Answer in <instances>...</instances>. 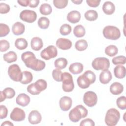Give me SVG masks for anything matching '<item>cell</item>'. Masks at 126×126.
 Segmentation results:
<instances>
[{
  "mask_svg": "<svg viewBox=\"0 0 126 126\" xmlns=\"http://www.w3.org/2000/svg\"><path fill=\"white\" fill-rule=\"evenodd\" d=\"M83 65L81 63L76 62L70 65L69 70L73 74H77L81 73L83 70Z\"/></svg>",
  "mask_w": 126,
  "mask_h": 126,
  "instance_id": "21",
  "label": "cell"
},
{
  "mask_svg": "<svg viewBox=\"0 0 126 126\" xmlns=\"http://www.w3.org/2000/svg\"><path fill=\"white\" fill-rule=\"evenodd\" d=\"M83 75L88 79L91 84H93L96 80V75L93 71L91 70L86 71Z\"/></svg>",
  "mask_w": 126,
  "mask_h": 126,
  "instance_id": "37",
  "label": "cell"
},
{
  "mask_svg": "<svg viewBox=\"0 0 126 126\" xmlns=\"http://www.w3.org/2000/svg\"><path fill=\"white\" fill-rule=\"evenodd\" d=\"M25 25L20 22L15 23L12 28V32L14 35H20L22 34L25 32Z\"/></svg>",
  "mask_w": 126,
  "mask_h": 126,
  "instance_id": "19",
  "label": "cell"
},
{
  "mask_svg": "<svg viewBox=\"0 0 126 126\" xmlns=\"http://www.w3.org/2000/svg\"><path fill=\"white\" fill-rule=\"evenodd\" d=\"M86 19L89 21H94L98 18V14L96 11L94 10H89L87 11L84 14Z\"/></svg>",
  "mask_w": 126,
  "mask_h": 126,
  "instance_id": "28",
  "label": "cell"
},
{
  "mask_svg": "<svg viewBox=\"0 0 126 126\" xmlns=\"http://www.w3.org/2000/svg\"><path fill=\"white\" fill-rule=\"evenodd\" d=\"M8 73L10 78L14 81L20 82L22 77V72L19 65L13 64L10 65L8 69Z\"/></svg>",
  "mask_w": 126,
  "mask_h": 126,
  "instance_id": "7",
  "label": "cell"
},
{
  "mask_svg": "<svg viewBox=\"0 0 126 126\" xmlns=\"http://www.w3.org/2000/svg\"><path fill=\"white\" fill-rule=\"evenodd\" d=\"M103 35L108 39L116 40L118 39L121 36L120 30L114 26H107L105 27L102 31Z\"/></svg>",
  "mask_w": 126,
  "mask_h": 126,
  "instance_id": "4",
  "label": "cell"
},
{
  "mask_svg": "<svg viewBox=\"0 0 126 126\" xmlns=\"http://www.w3.org/2000/svg\"><path fill=\"white\" fill-rule=\"evenodd\" d=\"M71 1L74 3V4H80L82 3V2L83 1L82 0H71Z\"/></svg>",
  "mask_w": 126,
  "mask_h": 126,
  "instance_id": "53",
  "label": "cell"
},
{
  "mask_svg": "<svg viewBox=\"0 0 126 126\" xmlns=\"http://www.w3.org/2000/svg\"><path fill=\"white\" fill-rule=\"evenodd\" d=\"M77 83L78 86L82 89L88 88L91 84L89 81L83 74L79 76L77 78Z\"/></svg>",
  "mask_w": 126,
  "mask_h": 126,
  "instance_id": "25",
  "label": "cell"
},
{
  "mask_svg": "<svg viewBox=\"0 0 126 126\" xmlns=\"http://www.w3.org/2000/svg\"><path fill=\"white\" fill-rule=\"evenodd\" d=\"M118 52V49L114 45H110L106 47L105 49V53L109 57H113L116 55Z\"/></svg>",
  "mask_w": 126,
  "mask_h": 126,
  "instance_id": "32",
  "label": "cell"
},
{
  "mask_svg": "<svg viewBox=\"0 0 126 126\" xmlns=\"http://www.w3.org/2000/svg\"><path fill=\"white\" fill-rule=\"evenodd\" d=\"M1 126H13V124L11 123L10 121H5L1 125Z\"/></svg>",
  "mask_w": 126,
  "mask_h": 126,
  "instance_id": "52",
  "label": "cell"
},
{
  "mask_svg": "<svg viewBox=\"0 0 126 126\" xmlns=\"http://www.w3.org/2000/svg\"><path fill=\"white\" fill-rule=\"evenodd\" d=\"M102 10L104 13L107 15L112 14L115 10V6L111 1H106L102 5Z\"/></svg>",
  "mask_w": 126,
  "mask_h": 126,
  "instance_id": "23",
  "label": "cell"
},
{
  "mask_svg": "<svg viewBox=\"0 0 126 126\" xmlns=\"http://www.w3.org/2000/svg\"><path fill=\"white\" fill-rule=\"evenodd\" d=\"M80 125L81 126H95L94 122L91 119H86L82 120Z\"/></svg>",
  "mask_w": 126,
  "mask_h": 126,
  "instance_id": "48",
  "label": "cell"
},
{
  "mask_svg": "<svg viewBox=\"0 0 126 126\" xmlns=\"http://www.w3.org/2000/svg\"><path fill=\"white\" fill-rule=\"evenodd\" d=\"M3 60L8 63H11L15 62L17 59L16 54L13 51H9L3 55Z\"/></svg>",
  "mask_w": 126,
  "mask_h": 126,
  "instance_id": "31",
  "label": "cell"
},
{
  "mask_svg": "<svg viewBox=\"0 0 126 126\" xmlns=\"http://www.w3.org/2000/svg\"><path fill=\"white\" fill-rule=\"evenodd\" d=\"M9 32V28L7 25L3 23L0 24V36L1 37L6 36Z\"/></svg>",
  "mask_w": 126,
  "mask_h": 126,
  "instance_id": "42",
  "label": "cell"
},
{
  "mask_svg": "<svg viewBox=\"0 0 126 126\" xmlns=\"http://www.w3.org/2000/svg\"><path fill=\"white\" fill-rule=\"evenodd\" d=\"M8 114V110L5 106L1 105H0V118L3 119L5 118Z\"/></svg>",
  "mask_w": 126,
  "mask_h": 126,
  "instance_id": "46",
  "label": "cell"
},
{
  "mask_svg": "<svg viewBox=\"0 0 126 126\" xmlns=\"http://www.w3.org/2000/svg\"><path fill=\"white\" fill-rule=\"evenodd\" d=\"M71 32V26L67 24H64L61 26L60 28V32L63 35H68Z\"/></svg>",
  "mask_w": 126,
  "mask_h": 126,
  "instance_id": "38",
  "label": "cell"
},
{
  "mask_svg": "<svg viewBox=\"0 0 126 126\" xmlns=\"http://www.w3.org/2000/svg\"><path fill=\"white\" fill-rule=\"evenodd\" d=\"M27 91L30 93L32 95H37L40 93V92H39L36 88L34 83H32L30 85H29L27 88Z\"/></svg>",
  "mask_w": 126,
  "mask_h": 126,
  "instance_id": "44",
  "label": "cell"
},
{
  "mask_svg": "<svg viewBox=\"0 0 126 126\" xmlns=\"http://www.w3.org/2000/svg\"><path fill=\"white\" fill-rule=\"evenodd\" d=\"M72 101L70 97L66 96L62 97L59 101L60 107L62 111H67L72 106Z\"/></svg>",
  "mask_w": 126,
  "mask_h": 126,
  "instance_id": "12",
  "label": "cell"
},
{
  "mask_svg": "<svg viewBox=\"0 0 126 126\" xmlns=\"http://www.w3.org/2000/svg\"><path fill=\"white\" fill-rule=\"evenodd\" d=\"M39 0H29V6L32 8H34L38 5Z\"/></svg>",
  "mask_w": 126,
  "mask_h": 126,
  "instance_id": "50",
  "label": "cell"
},
{
  "mask_svg": "<svg viewBox=\"0 0 126 126\" xmlns=\"http://www.w3.org/2000/svg\"><path fill=\"white\" fill-rule=\"evenodd\" d=\"M17 2L20 5L24 7L27 6L28 5H29V0H18Z\"/></svg>",
  "mask_w": 126,
  "mask_h": 126,
  "instance_id": "51",
  "label": "cell"
},
{
  "mask_svg": "<svg viewBox=\"0 0 126 126\" xmlns=\"http://www.w3.org/2000/svg\"><path fill=\"white\" fill-rule=\"evenodd\" d=\"M84 103L89 107H93L95 105L97 102V96L94 92L93 91H88L86 92L83 96Z\"/></svg>",
  "mask_w": 126,
  "mask_h": 126,
  "instance_id": "8",
  "label": "cell"
},
{
  "mask_svg": "<svg viewBox=\"0 0 126 126\" xmlns=\"http://www.w3.org/2000/svg\"><path fill=\"white\" fill-rule=\"evenodd\" d=\"M114 75L116 77L122 79L126 76V68L125 66L121 65L116 66L114 69Z\"/></svg>",
  "mask_w": 126,
  "mask_h": 126,
  "instance_id": "24",
  "label": "cell"
},
{
  "mask_svg": "<svg viewBox=\"0 0 126 126\" xmlns=\"http://www.w3.org/2000/svg\"><path fill=\"white\" fill-rule=\"evenodd\" d=\"M25 117L26 115L24 111L18 107L14 108L10 115V119L16 122L22 121L25 120Z\"/></svg>",
  "mask_w": 126,
  "mask_h": 126,
  "instance_id": "11",
  "label": "cell"
},
{
  "mask_svg": "<svg viewBox=\"0 0 126 126\" xmlns=\"http://www.w3.org/2000/svg\"><path fill=\"white\" fill-rule=\"evenodd\" d=\"M22 60L25 65L35 71H41L45 67L44 61L36 58L34 54L32 52H26L21 55Z\"/></svg>",
  "mask_w": 126,
  "mask_h": 126,
  "instance_id": "1",
  "label": "cell"
},
{
  "mask_svg": "<svg viewBox=\"0 0 126 126\" xmlns=\"http://www.w3.org/2000/svg\"><path fill=\"white\" fill-rule=\"evenodd\" d=\"M36 89L40 92L45 90L47 86V82L43 79H39L34 83Z\"/></svg>",
  "mask_w": 126,
  "mask_h": 126,
  "instance_id": "36",
  "label": "cell"
},
{
  "mask_svg": "<svg viewBox=\"0 0 126 126\" xmlns=\"http://www.w3.org/2000/svg\"><path fill=\"white\" fill-rule=\"evenodd\" d=\"M16 102L18 105L22 107H25L28 105L30 103V98L27 94L22 93L17 96L16 99Z\"/></svg>",
  "mask_w": 126,
  "mask_h": 126,
  "instance_id": "17",
  "label": "cell"
},
{
  "mask_svg": "<svg viewBox=\"0 0 126 126\" xmlns=\"http://www.w3.org/2000/svg\"><path fill=\"white\" fill-rule=\"evenodd\" d=\"M15 46L19 50H22L27 48L28 47V42L25 38H19L15 41Z\"/></svg>",
  "mask_w": 126,
  "mask_h": 126,
  "instance_id": "29",
  "label": "cell"
},
{
  "mask_svg": "<svg viewBox=\"0 0 126 126\" xmlns=\"http://www.w3.org/2000/svg\"><path fill=\"white\" fill-rule=\"evenodd\" d=\"M67 61L65 58H59L55 60L54 62V65L57 68L62 69L65 68L67 66Z\"/></svg>",
  "mask_w": 126,
  "mask_h": 126,
  "instance_id": "30",
  "label": "cell"
},
{
  "mask_svg": "<svg viewBox=\"0 0 126 126\" xmlns=\"http://www.w3.org/2000/svg\"><path fill=\"white\" fill-rule=\"evenodd\" d=\"M117 106L122 110L126 109V97L125 96H122L119 97L116 100Z\"/></svg>",
  "mask_w": 126,
  "mask_h": 126,
  "instance_id": "40",
  "label": "cell"
},
{
  "mask_svg": "<svg viewBox=\"0 0 126 126\" xmlns=\"http://www.w3.org/2000/svg\"><path fill=\"white\" fill-rule=\"evenodd\" d=\"M100 0H87L86 2L88 5L92 7H97L100 2Z\"/></svg>",
  "mask_w": 126,
  "mask_h": 126,
  "instance_id": "49",
  "label": "cell"
},
{
  "mask_svg": "<svg viewBox=\"0 0 126 126\" xmlns=\"http://www.w3.org/2000/svg\"><path fill=\"white\" fill-rule=\"evenodd\" d=\"M120 118L119 111L114 108L109 109L106 112L105 117V124L108 126L116 125Z\"/></svg>",
  "mask_w": 126,
  "mask_h": 126,
  "instance_id": "3",
  "label": "cell"
},
{
  "mask_svg": "<svg viewBox=\"0 0 126 126\" xmlns=\"http://www.w3.org/2000/svg\"><path fill=\"white\" fill-rule=\"evenodd\" d=\"M126 62V58L124 56H118L112 59V63L115 65L125 64Z\"/></svg>",
  "mask_w": 126,
  "mask_h": 126,
  "instance_id": "43",
  "label": "cell"
},
{
  "mask_svg": "<svg viewBox=\"0 0 126 126\" xmlns=\"http://www.w3.org/2000/svg\"><path fill=\"white\" fill-rule=\"evenodd\" d=\"M67 0H54V5L58 9H63L65 8L68 3Z\"/></svg>",
  "mask_w": 126,
  "mask_h": 126,
  "instance_id": "39",
  "label": "cell"
},
{
  "mask_svg": "<svg viewBox=\"0 0 126 126\" xmlns=\"http://www.w3.org/2000/svg\"><path fill=\"white\" fill-rule=\"evenodd\" d=\"M62 75L63 73L60 69L57 68L52 71V76L54 79L57 82L62 81Z\"/></svg>",
  "mask_w": 126,
  "mask_h": 126,
  "instance_id": "41",
  "label": "cell"
},
{
  "mask_svg": "<svg viewBox=\"0 0 126 126\" xmlns=\"http://www.w3.org/2000/svg\"><path fill=\"white\" fill-rule=\"evenodd\" d=\"M15 94L14 90L11 88L8 87L5 88L0 92V102L4 101L6 98L10 99L13 98Z\"/></svg>",
  "mask_w": 126,
  "mask_h": 126,
  "instance_id": "15",
  "label": "cell"
},
{
  "mask_svg": "<svg viewBox=\"0 0 126 126\" xmlns=\"http://www.w3.org/2000/svg\"><path fill=\"white\" fill-rule=\"evenodd\" d=\"M43 43L42 39L39 37H34L31 41V48L34 51H39L43 47Z\"/></svg>",
  "mask_w": 126,
  "mask_h": 126,
  "instance_id": "20",
  "label": "cell"
},
{
  "mask_svg": "<svg viewBox=\"0 0 126 126\" xmlns=\"http://www.w3.org/2000/svg\"><path fill=\"white\" fill-rule=\"evenodd\" d=\"M0 47L1 52H5L10 47L9 43L6 40H1L0 41Z\"/></svg>",
  "mask_w": 126,
  "mask_h": 126,
  "instance_id": "45",
  "label": "cell"
},
{
  "mask_svg": "<svg viewBox=\"0 0 126 126\" xmlns=\"http://www.w3.org/2000/svg\"><path fill=\"white\" fill-rule=\"evenodd\" d=\"M86 33L85 29L81 25L76 26L73 29V34L77 37H83Z\"/></svg>",
  "mask_w": 126,
  "mask_h": 126,
  "instance_id": "27",
  "label": "cell"
},
{
  "mask_svg": "<svg viewBox=\"0 0 126 126\" xmlns=\"http://www.w3.org/2000/svg\"><path fill=\"white\" fill-rule=\"evenodd\" d=\"M71 41L66 38H60L56 41V45L59 49L63 50H68L72 46Z\"/></svg>",
  "mask_w": 126,
  "mask_h": 126,
  "instance_id": "13",
  "label": "cell"
},
{
  "mask_svg": "<svg viewBox=\"0 0 126 126\" xmlns=\"http://www.w3.org/2000/svg\"><path fill=\"white\" fill-rule=\"evenodd\" d=\"M92 66L96 70H103L108 69L110 66L109 60L105 57H98L94 60Z\"/></svg>",
  "mask_w": 126,
  "mask_h": 126,
  "instance_id": "6",
  "label": "cell"
},
{
  "mask_svg": "<svg viewBox=\"0 0 126 126\" xmlns=\"http://www.w3.org/2000/svg\"><path fill=\"white\" fill-rule=\"evenodd\" d=\"M81 14L77 10H73L69 12L67 15V20L71 23H78L81 19Z\"/></svg>",
  "mask_w": 126,
  "mask_h": 126,
  "instance_id": "18",
  "label": "cell"
},
{
  "mask_svg": "<svg viewBox=\"0 0 126 126\" xmlns=\"http://www.w3.org/2000/svg\"><path fill=\"white\" fill-rule=\"evenodd\" d=\"M20 19L26 22L33 23L37 18V14L33 10H24L20 14Z\"/></svg>",
  "mask_w": 126,
  "mask_h": 126,
  "instance_id": "10",
  "label": "cell"
},
{
  "mask_svg": "<svg viewBox=\"0 0 126 126\" xmlns=\"http://www.w3.org/2000/svg\"><path fill=\"white\" fill-rule=\"evenodd\" d=\"M87 115V109L82 105H78L69 112V118L71 122L76 123L82 118H85Z\"/></svg>",
  "mask_w": 126,
  "mask_h": 126,
  "instance_id": "2",
  "label": "cell"
},
{
  "mask_svg": "<svg viewBox=\"0 0 126 126\" xmlns=\"http://www.w3.org/2000/svg\"><path fill=\"white\" fill-rule=\"evenodd\" d=\"M42 117L40 113L36 110L32 111L28 116V121L30 124H37L40 123Z\"/></svg>",
  "mask_w": 126,
  "mask_h": 126,
  "instance_id": "14",
  "label": "cell"
},
{
  "mask_svg": "<svg viewBox=\"0 0 126 126\" xmlns=\"http://www.w3.org/2000/svg\"><path fill=\"white\" fill-rule=\"evenodd\" d=\"M10 6L9 5L4 3H0V13L1 14H5L8 13L10 10Z\"/></svg>",
  "mask_w": 126,
  "mask_h": 126,
  "instance_id": "47",
  "label": "cell"
},
{
  "mask_svg": "<svg viewBox=\"0 0 126 126\" xmlns=\"http://www.w3.org/2000/svg\"><path fill=\"white\" fill-rule=\"evenodd\" d=\"M33 79V76L31 72L24 71L22 72V77L20 82L23 84H28L31 83Z\"/></svg>",
  "mask_w": 126,
  "mask_h": 126,
  "instance_id": "26",
  "label": "cell"
},
{
  "mask_svg": "<svg viewBox=\"0 0 126 126\" xmlns=\"http://www.w3.org/2000/svg\"><path fill=\"white\" fill-rule=\"evenodd\" d=\"M62 89L66 92H71L74 88L72 75L68 72H63L62 75Z\"/></svg>",
  "mask_w": 126,
  "mask_h": 126,
  "instance_id": "5",
  "label": "cell"
},
{
  "mask_svg": "<svg viewBox=\"0 0 126 126\" xmlns=\"http://www.w3.org/2000/svg\"><path fill=\"white\" fill-rule=\"evenodd\" d=\"M88 45V43L86 40L80 39L76 42L75 44V48L79 51H83L87 48Z\"/></svg>",
  "mask_w": 126,
  "mask_h": 126,
  "instance_id": "33",
  "label": "cell"
},
{
  "mask_svg": "<svg viewBox=\"0 0 126 126\" xmlns=\"http://www.w3.org/2000/svg\"><path fill=\"white\" fill-rule=\"evenodd\" d=\"M39 11L41 14L44 15H49L52 13V8L51 6L48 3L42 4L39 8Z\"/></svg>",
  "mask_w": 126,
  "mask_h": 126,
  "instance_id": "34",
  "label": "cell"
},
{
  "mask_svg": "<svg viewBox=\"0 0 126 126\" xmlns=\"http://www.w3.org/2000/svg\"><path fill=\"white\" fill-rule=\"evenodd\" d=\"M124 90L122 84L119 82L113 83L110 87V92L114 95H118L121 94Z\"/></svg>",
  "mask_w": 126,
  "mask_h": 126,
  "instance_id": "22",
  "label": "cell"
},
{
  "mask_svg": "<svg viewBox=\"0 0 126 126\" xmlns=\"http://www.w3.org/2000/svg\"><path fill=\"white\" fill-rule=\"evenodd\" d=\"M58 51L54 45H49L40 53L41 57L45 60H49L52 58H54L57 56Z\"/></svg>",
  "mask_w": 126,
  "mask_h": 126,
  "instance_id": "9",
  "label": "cell"
},
{
  "mask_svg": "<svg viewBox=\"0 0 126 126\" xmlns=\"http://www.w3.org/2000/svg\"><path fill=\"white\" fill-rule=\"evenodd\" d=\"M112 78V73L108 69L102 70L99 75V81L103 84L108 83L111 80Z\"/></svg>",
  "mask_w": 126,
  "mask_h": 126,
  "instance_id": "16",
  "label": "cell"
},
{
  "mask_svg": "<svg viewBox=\"0 0 126 126\" xmlns=\"http://www.w3.org/2000/svg\"><path fill=\"white\" fill-rule=\"evenodd\" d=\"M38 26L42 29H47L50 25V20L48 18L45 17H42L38 20Z\"/></svg>",
  "mask_w": 126,
  "mask_h": 126,
  "instance_id": "35",
  "label": "cell"
}]
</instances>
